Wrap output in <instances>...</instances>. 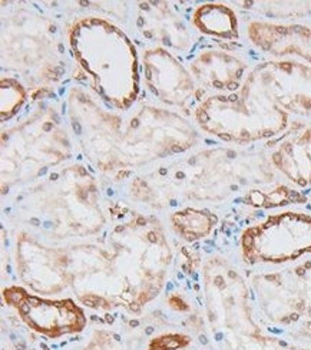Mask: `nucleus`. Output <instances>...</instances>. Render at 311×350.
<instances>
[{
	"instance_id": "obj_8",
	"label": "nucleus",
	"mask_w": 311,
	"mask_h": 350,
	"mask_svg": "<svg viewBox=\"0 0 311 350\" xmlns=\"http://www.w3.org/2000/svg\"><path fill=\"white\" fill-rule=\"evenodd\" d=\"M5 299L29 327L49 338L81 332L86 325L85 313L68 299L46 300L16 286L5 290Z\"/></svg>"
},
{
	"instance_id": "obj_14",
	"label": "nucleus",
	"mask_w": 311,
	"mask_h": 350,
	"mask_svg": "<svg viewBox=\"0 0 311 350\" xmlns=\"http://www.w3.org/2000/svg\"><path fill=\"white\" fill-rule=\"evenodd\" d=\"M192 27L205 36L236 42L240 39V19L227 3H204L192 10Z\"/></svg>"
},
{
	"instance_id": "obj_15",
	"label": "nucleus",
	"mask_w": 311,
	"mask_h": 350,
	"mask_svg": "<svg viewBox=\"0 0 311 350\" xmlns=\"http://www.w3.org/2000/svg\"><path fill=\"white\" fill-rule=\"evenodd\" d=\"M174 230L187 241L204 239L213 231L217 224V217L208 211L185 208L174 213L171 217Z\"/></svg>"
},
{
	"instance_id": "obj_12",
	"label": "nucleus",
	"mask_w": 311,
	"mask_h": 350,
	"mask_svg": "<svg viewBox=\"0 0 311 350\" xmlns=\"http://www.w3.org/2000/svg\"><path fill=\"white\" fill-rule=\"evenodd\" d=\"M137 14V25L145 39L157 42L159 48L178 52H188L192 45L191 29L181 16L165 2L141 3Z\"/></svg>"
},
{
	"instance_id": "obj_5",
	"label": "nucleus",
	"mask_w": 311,
	"mask_h": 350,
	"mask_svg": "<svg viewBox=\"0 0 311 350\" xmlns=\"http://www.w3.org/2000/svg\"><path fill=\"white\" fill-rule=\"evenodd\" d=\"M241 257L247 265H284L311 254V215L283 211L243 231Z\"/></svg>"
},
{
	"instance_id": "obj_6",
	"label": "nucleus",
	"mask_w": 311,
	"mask_h": 350,
	"mask_svg": "<svg viewBox=\"0 0 311 350\" xmlns=\"http://www.w3.org/2000/svg\"><path fill=\"white\" fill-rule=\"evenodd\" d=\"M248 74L288 115L311 120V66L295 59L257 64Z\"/></svg>"
},
{
	"instance_id": "obj_17",
	"label": "nucleus",
	"mask_w": 311,
	"mask_h": 350,
	"mask_svg": "<svg viewBox=\"0 0 311 350\" xmlns=\"http://www.w3.org/2000/svg\"><path fill=\"white\" fill-rule=\"evenodd\" d=\"M27 100V91L21 81L3 77L2 78V121L12 120Z\"/></svg>"
},
{
	"instance_id": "obj_10",
	"label": "nucleus",
	"mask_w": 311,
	"mask_h": 350,
	"mask_svg": "<svg viewBox=\"0 0 311 350\" xmlns=\"http://www.w3.org/2000/svg\"><path fill=\"white\" fill-rule=\"evenodd\" d=\"M201 90L213 95L234 94L240 91L249 68L241 56L227 51L206 49L200 52L188 66Z\"/></svg>"
},
{
	"instance_id": "obj_16",
	"label": "nucleus",
	"mask_w": 311,
	"mask_h": 350,
	"mask_svg": "<svg viewBox=\"0 0 311 350\" xmlns=\"http://www.w3.org/2000/svg\"><path fill=\"white\" fill-rule=\"evenodd\" d=\"M241 6L270 19H303L311 16V2H241Z\"/></svg>"
},
{
	"instance_id": "obj_11",
	"label": "nucleus",
	"mask_w": 311,
	"mask_h": 350,
	"mask_svg": "<svg viewBox=\"0 0 311 350\" xmlns=\"http://www.w3.org/2000/svg\"><path fill=\"white\" fill-rule=\"evenodd\" d=\"M247 36L256 48L278 59L294 56L311 66L310 25L251 21L247 23Z\"/></svg>"
},
{
	"instance_id": "obj_9",
	"label": "nucleus",
	"mask_w": 311,
	"mask_h": 350,
	"mask_svg": "<svg viewBox=\"0 0 311 350\" xmlns=\"http://www.w3.org/2000/svg\"><path fill=\"white\" fill-rule=\"evenodd\" d=\"M253 286L261 310L273 322L288 325L306 314L301 280L295 269L258 274Z\"/></svg>"
},
{
	"instance_id": "obj_7",
	"label": "nucleus",
	"mask_w": 311,
	"mask_h": 350,
	"mask_svg": "<svg viewBox=\"0 0 311 350\" xmlns=\"http://www.w3.org/2000/svg\"><path fill=\"white\" fill-rule=\"evenodd\" d=\"M142 66L148 91L164 105L187 111L204 99V91L189 69L172 52L159 46L146 49L142 55Z\"/></svg>"
},
{
	"instance_id": "obj_13",
	"label": "nucleus",
	"mask_w": 311,
	"mask_h": 350,
	"mask_svg": "<svg viewBox=\"0 0 311 350\" xmlns=\"http://www.w3.org/2000/svg\"><path fill=\"white\" fill-rule=\"evenodd\" d=\"M273 167L295 187H311V122L291 126L274 142Z\"/></svg>"
},
{
	"instance_id": "obj_1",
	"label": "nucleus",
	"mask_w": 311,
	"mask_h": 350,
	"mask_svg": "<svg viewBox=\"0 0 311 350\" xmlns=\"http://www.w3.org/2000/svg\"><path fill=\"white\" fill-rule=\"evenodd\" d=\"M79 88L68 96L69 118L82 150L103 172L138 170L195 147L197 129L174 111L138 104L126 115L103 109Z\"/></svg>"
},
{
	"instance_id": "obj_2",
	"label": "nucleus",
	"mask_w": 311,
	"mask_h": 350,
	"mask_svg": "<svg viewBox=\"0 0 311 350\" xmlns=\"http://www.w3.org/2000/svg\"><path fill=\"white\" fill-rule=\"evenodd\" d=\"M73 59L87 86L118 112L135 107L139 62L133 42L121 27L99 16L78 18L66 33Z\"/></svg>"
},
{
	"instance_id": "obj_4",
	"label": "nucleus",
	"mask_w": 311,
	"mask_h": 350,
	"mask_svg": "<svg viewBox=\"0 0 311 350\" xmlns=\"http://www.w3.org/2000/svg\"><path fill=\"white\" fill-rule=\"evenodd\" d=\"M70 142L55 108L36 107L26 120L2 135L3 187L25 181L70 158Z\"/></svg>"
},
{
	"instance_id": "obj_3",
	"label": "nucleus",
	"mask_w": 311,
	"mask_h": 350,
	"mask_svg": "<svg viewBox=\"0 0 311 350\" xmlns=\"http://www.w3.org/2000/svg\"><path fill=\"white\" fill-rule=\"evenodd\" d=\"M192 115L205 134L235 145L278 139L293 126L290 115L274 104L249 74L240 91L206 96Z\"/></svg>"
}]
</instances>
